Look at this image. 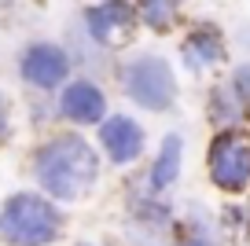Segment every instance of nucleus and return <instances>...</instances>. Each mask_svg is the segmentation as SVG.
<instances>
[{"label":"nucleus","mask_w":250,"mask_h":246,"mask_svg":"<svg viewBox=\"0 0 250 246\" xmlns=\"http://www.w3.org/2000/svg\"><path fill=\"white\" fill-rule=\"evenodd\" d=\"M37 180L52 199H81V195L92 187L96 173H100V162L96 151L85 144L81 136H55L48 140L37 151Z\"/></svg>","instance_id":"f257e3e1"},{"label":"nucleus","mask_w":250,"mask_h":246,"mask_svg":"<svg viewBox=\"0 0 250 246\" xmlns=\"http://www.w3.org/2000/svg\"><path fill=\"white\" fill-rule=\"evenodd\" d=\"M59 209L48 199L19 191L4 202L0 213V239L8 246H48L59 235Z\"/></svg>","instance_id":"f03ea898"},{"label":"nucleus","mask_w":250,"mask_h":246,"mask_svg":"<svg viewBox=\"0 0 250 246\" xmlns=\"http://www.w3.org/2000/svg\"><path fill=\"white\" fill-rule=\"evenodd\" d=\"M125 96L144 110H166L177 100V77H173V66L158 55H144V59L129 62L122 74Z\"/></svg>","instance_id":"7ed1b4c3"},{"label":"nucleus","mask_w":250,"mask_h":246,"mask_svg":"<svg viewBox=\"0 0 250 246\" xmlns=\"http://www.w3.org/2000/svg\"><path fill=\"white\" fill-rule=\"evenodd\" d=\"M210 177L221 191H243L250 184V140L239 132H221L210 144Z\"/></svg>","instance_id":"20e7f679"},{"label":"nucleus","mask_w":250,"mask_h":246,"mask_svg":"<svg viewBox=\"0 0 250 246\" xmlns=\"http://www.w3.org/2000/svg\"><path fill=\"white\" fill-rule=\"evenodd\" d=\"M85 26H88V37L103 48H114L125 44L133 37V26H136V11L129 0H103L96 8L85 11Z\"/></svg>","instance_id":"39448f33"},{"label":"nucleus","mask_w":250,"mask_h":246,"mask_svg":"<svg viewBox=\"0 0 250 246\" xmlns=\"http://www.w3.org/2000/svg\"><path fill=\"white\" fill-rule=\"evenodd\" d=\"M66 70H70V59L55 44H33L22 55V77L33 88H59L66 81Z\"/></svg>","instance_id":"423d86ee"},{"label":"nucleus","mask_w":250,"mask_h":246,"mask_svg":"<svg viewBox=\"0 0 250 246\" xmlns=\"http://www.w3.org/2000/svg\"><path fill=\"white\" fill-rule=\"evenodd\" d=\"M100 140H103V147H107L110 162H118V165L140 158V151H144L140 125H136L133 118H125V114L122 118H107V122L100 125Z\"/></svg>","instance_id":"0eeeda50"},{"label":"nucleus","mask_w":250,"mask_h":246,"mask_svg":"<svg viewBox=\"0 0 250 246\" xmlns=\"http://www.w3.org/2000/svg\"><path fill=\"white\" fill-rule=\"evenodd\" d=\"M103 110H107V100H103V92L92 81H74V85H66V92H62V114L70 118V122L96 125L103 118Z\"/></svg>","instance_id":"6e6552de"},{"label":"nucleus","mask_w":250,"mask_h":246,"mask_svg":"<svg viewBox=\"0 0 250 246\" xmlns=\"http://www.w3.org/2000/svg\"><path fill=\"white\" fill-rule=\"evenodd\" d=\"M184 55H188V62H191L195 70L225 62V44H221V33L213 30V26H199V30H191V33H188V41H184Z\"/></svg>","instance_id":"1a4fd4ad"},{"label":"nucleus","mask_w":250,"mask_h":246,"mask_svg":"<svg viewBox=\"0 0 250 246\" xmlns=\"http://www.w3.org/2000/svg\"><path fill=\"white\" fill-rule=\"evenodd\" d=\"M180 151H184V140H180L177 132H169V136L162 140V151H158L155 165H151V187H155V191L169 187L173 180L180 177Z\"/></svg>","instance_id":"9d476101"},{"label":"nucleus","mask_w":250,"mask_h":246,"mask_svg":"<svg viewBox=\"0 0 250 246\" xmlns=\"http://www.w3.org/2000/svg\"><path fill=\"white\" fill-rule=\"evenodd\" d=\"M180 4H184V0H140V19L155 33H166L173 22H177Z\"/></svg>","instance_id":"9b49d317"},{"label":"nucleus","mask_w":250,"mask_h":246,"mask_svg":"<svg viewBox=\"0 0 250 246\" xmlns=\"http://www.w3.org/2000/svg\"><path fill=\"white\" fill-rule=\"evenodd\" d=\"M213 118L221 122H239L243 118V96L235 88H217L213 92Z\"/></svg>","instance_id":"f8f14e48"},{"label":"nucleus","mask_w":250,"mask_h":246,"mask_svg":"<svg viewBox=\"0 0 250 246\" xmlns=\"http://www.w3.org/2000/svg\"><path fill=\"white\" fill-rule=\"evenodd\" d=\"M232 88L247 100L250 96V62H243V66H235V74H232Z\"/></svg>","instance_id":"ddd939ff"},{"label":"nucleus","mask_w":250,"mask_h":246,"mask_svg":"<svg viewBox=\"0 0 250 246\" xmlns=\"http://www.w3.org/2000/svg\"><path fill=\"white\" fill-rule=\"evenodd\" d=\"M8 129V107H4V100H0V132Z\"/></svg>","instance_id":"4468645a"},{"label":"nucleus","mask_w":250,"mask_h":246,"mask_svg":"<svg viewBox=\"0 0 250 246\" xmlns=\"http://www.w3.org/2000/svg\"><path fill=\"white\" fill-rule=\"evenodd\" d=\"M184 246H203V243H184Z\"/></svg>","instance_id":"2eb2a0df"},{"label":"nucleus","mask_w":250,"mask_h":246,"mask_svg":"<svg viewBox=\"0 0 250 246\" xmlns=\"http://www.w3.org/2000/svg\"><path fill=\"white\" fill-rule=\"evenodd\" d=\"M81 246H92V243H81Z\"/></svg>","instance_id":"dca6fc26"}]
</instances>
